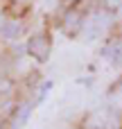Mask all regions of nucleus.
<instances>
[{
  "label": "nucleus",
  "mask_w": 122,
  "mask_h": 129,
  "mask_svg": "<svg viewBox=\"0 0 122 129\" xmlns=\"http://www.w3.org/2000/svg\"><path fill=\"white\" fill-rule=\"evenodd\" d=\"M27 52H29L36 61H48V57H50V41H48V36H45V34H34V36H29V41H27Z\"/></svg>",
  "instance_id": "obj_1"
},
{
  "label": "nucleus",
  "mask_w": 122,
  "mask_h": 129,
  "mask_svg": "<svg viewBox=\"0 0 122 129\" xmlns=\"http://www.w3.org/2000/svg\"><path fill=\"white\" fill-rule=\"evenodd\" d=\"M20 32H23V23H20L18 18H7V23H5L2 29H0L2 39H7V41H14Z\"/></svg>",
  "instance_id": "obj_2"
},
{
  "label": "nucleus",
  "mask_w": 122,
  "mask_h": 129,
  "mask_svg": "<svg viewBox=\"0 0 122 129\" xmlns=\"http://www.w3.org/2000/svg\"><path fill=\"white\" fill-rule=\"evenodd\" d=\"M29 113H32V104H29V102H23V104L16 109L14 118H11V129H20L25 125V120L29 118Z\"/></svg>",
  "instance_id": "obj_3"
},
{
  "label": "nucleus",
  "mask_w": 122,
  "mask_h": 129,
  "mask_svg": "<svg viewBox=\"0 0 122 129\" xmlns=\"http://www.w3.org/2000/svg\"><path fill=\"white\" fill-rule=\"evenodd\" d=\"M86 129H106V120L100 116H91L86 120Z\"/></svg>",
  "instance_id": "obj_4"
},
{
  "label": "nucleus",
  "mask_w": 122,
  "mask_h": 129,
  "mask_svg": "<svg viewBox=\"0 0 122 129\" xmlns=\"http://www.w3.org/2000/svg\"><path fill=\"white\" fill-rule=\"evenodd\" d=\"M11 88H14V84H11V79H0V95H7V93H11Z\"/></svg>",
  "instance_id": "obj_5"
},
{
  "label": "nucleus",
  "mask_w": 122,
  "mask_h": 129,
  "mask_svg": "<svg viewBox=\"0 0 122 129\" xmlns=\"http://www.w3.org/2000/svg\"><path fill=\"white\" fill-rule=\"evenodd\" d=\"M77 23H79V16H77L75 11H70V14H68V18H66V25H68V27H75Z\"/></svg>",
  "instance_id": "obj_6"
},
{
  "label": "nucleus",
  "mask_w": 122,
  "mask_h": 129,
  "mask_svg": "<svg viewBox=\"0 0 122 129\" xmlns=\"http://www.w3.org/2000/svg\"><path fill=\"white\" fill-rule=\"evenodd\" d=\"M122 0H104V7L106 9H111V11H115V9H120Z\"/></svg>",
  "instance_id": "obj_7"
},
{
  "label": "nucleus",
  "mask_w": 122,
  "mask_h": 129,
  "mask_svg": "<svg viewBox=\"0 0 122 129\" xmlns=\"http://www.w3.org/2000/svg\"><path fill=\"white\" fill-rule=\"evenodd\" d=\"M118 122H120V120H118L115 116H111V118L106 120V125H109V127H106V129H118Z\"/></svg>",
  "instance_id": "obj_8"
},
{
  "label": "nucleus",
  "mask_w": 122,
  "mask_h": 129,
  "mask_svg": "<svg viewBox=\"0 0 122 129\" xmlns=\"http://www.w3.org/2000/svg\"><path fill=\"white\" fill-rule=\"evenodd\" d=\"M5 23H7V18H5V16L0 14V29H2V25H5Z\"/></svg>",
  "instance_id": "obj_9"
}]
</instances>
